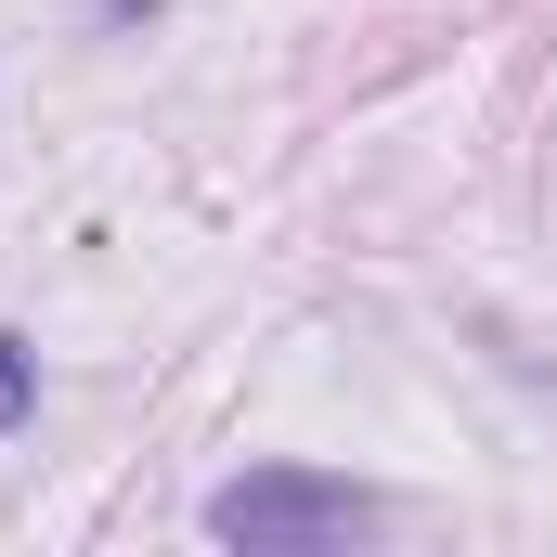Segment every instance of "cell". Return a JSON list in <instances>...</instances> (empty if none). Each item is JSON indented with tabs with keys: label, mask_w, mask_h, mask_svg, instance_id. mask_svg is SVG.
Returning a JSON list of instances; mask_svg holds the SVG:
<instances>
[{
	"label": "cell",
	"mask_w": 557,
	"mask_h": 557,
	"mask_svg": "<svg viewBox=\"0 0 557 557\" xmlns=\"http://www.w3.org/2000/svg\"><path fill=\"white\" fill-rule=\"evenodd\" d=\"M350 532H376V493L337 467H247L208 493V545H247V557H311V545H350Z\"/></svg>",
	"instance_id": "6da1fadb"
},
{
	"label": "cell",
	"mask_w": 557,
	"mask_h": 557,
	"mask_svg": "<svg viewBox=\"0 0 557 557\" xmlns=\"http://www.w3.org/2000/svg\"><path fill=\"white\" fill-rule=\"evenodd\" d=\"M26 416H39V350H26V337L0 324V441H13Z\"/></svg>",
	"instance_id": "7a4b0ae2"
}]
</instances>
